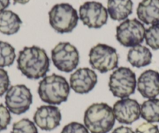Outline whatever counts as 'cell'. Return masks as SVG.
Masks as SVG:
<instances>
[{
  "label": "cell",
  "instance_id": "obj_1",
  "mask_svg": "<svg viewBox=\"0 0 159 133\" xmlns=\"http://www.w3.org/2000/svg\"><path fill=\"white\" fill-rule=\"evenodd\" d=\"M50 60L46 51L38 46L24 47L17 57V69L30 79L45 77L49 71Z\"/></svg>",
  "mask_w": 159,
  "mask_h": 133
},
{
  "label": "cell",
  "instance_id": "obj_18",
  "mask_svg": "<svg viewBox=\"0 0 159 133\" xmlns=\"http://www.w3.org/2000/svg\"><path fill=\"white\" fill-rule=\"evenodd\" d=\"M22 20L11 10L0 12V32L6 35H13L19 31Z\"/></svg>",
  "mask_w": 159,
  "mask_h": 133
},
{
  "label": "cell",
  "instance_id": "obj_20",
  "mask_svg": "<svg viewBox=\"0 0 159 133\" xmlns=\"http://www.w3.org/2000/svg\"><path fill=\"white\" fill-rule=\"evenodd\" d=\"M16 59L15 48L8 42L0 41V68L12 65Z\"/></svg>",
  "mask_w": 159,
  "mask_h": 133
},
{
  "label": "cell",
  "instance_id": "obj_19",
  "mask_svg": "<svg viewBox=\"0 0 159 133\" xmlns=\"http://www.w3.org/2000/svg\"><path fill=\"white\" fill-rule=\"evenodd\" d=\"M140 116L149 123L159 122V99L145 100L140 105Z\"/></svg>",
  "mask_w": 159,
  "mask_h": 133
},
{
  "label": "cell",
  "instance_id": "obj_25",
  "mask_svg": "<svg viewBox=\"0 0 159 133\" xmlns=\"http://www.w3.org/2000/svg\"><path fill=\"white\" fill-rule=\"evenodd\" d=\"M10 77L8 73L3 69L0 68V97L4 95L10 88Z\"/></svg>",
  "mask_w": 159,
  "mask_h": 133
},
{
  "label": "cell",
  "instance_id": "obj_5",
  "mask_svg": "<svg viewBox=\"0 0 159 133\" xmlns=\"http://www.w3.org/2000/svg\"><path fill=\"white\" fill-rule=\"evenodd\" d=\"M137 82L134 71L127 67H119L110 76L108 87L114 97L126 98L134 94Z\"/></svg>",
  "mask_w": 159,
  "mask_h": 133
},
{
  "label": "cell",
  "instance_id": "obj_24",
  "mask_svg": "<svg viewBox=\"0 0 159 133\" xmlns=\"http://www.w3.org/2000/svg\"><path fill=\"white\" fill-rule=\"evenodd\" d=\"M61 133H89L85 125L79 122H70L63 127Z\"/></svg>",
  "mask_w": 159,
  "mask_h": 133
},
{
  "label": "cell",
  "instance_id": "obj_21",
  "mask_svg": "<svg viewBox=\"0 0 159 133\" xmlns=\"http://www.w3.org/2000/svg\"><path fill=\"white\" fill-rule=\"evenodd\" d=\"M145 41L153 50H159V23L153 24L145 31Z\"/></svg>",
  "mask_w": 159,
  "mask_h": 133
},
{
  "label": "cell",
  "instance_id": "obj_15",
  "mask_svg": "<svg viewBox=\"0 0 159 133\" xmlns=\"http://www.w3.org/2000/svg\"><path fill=\"white\" fill-rule=\"evenodd\" d=\"M137 15L147 25L159 23V0H142L137 7Z\"/></svg>",
  "mask_w": 159,
  "mask_h": 133
},
{
  "label": "cell",
  "instance_id": "obj_29",
  "mask_svg": "<svg viewBox=\"0 0 159 133\" xmlns=\"http://www.w3.org/2000/svg\"><path fill=\"white\" fill-rule=\"evenodd\" d=\"M13 1L14 4L19 3V4H22V5H24V4H27L30 0H13Z\"/></svg>",
  "mask_w": 159,
  "mask_h": 133
},
{
  "label": "cell",
  "instance_id": "obj_10",
  "mask_svg": "<svg viewBox=\"0 0 159 133\" xmlns=\"http://www.w3.org/2000/svg\"><path fill=\"white\" fill-rule=\"evenodd\" d=\"M80 19L89 28H101L108 21L107 9L98 2H86L79 9Z\"/></svg>",
  "mask_w": 159,
  "mask_h": 133
},
{
  "label": "cell",
  "instance_id": "obj_27",
  "mask_svg": "<svg viewBox=\"0 0 159 133\" xmlns=\"http://www.w3.org/2000/svg\"><path fill=\"white\" fill-rule=\"evenodd\" d=\"M111 133H135L129 127L120 126L116 128Z\"/></svg>",
  "mask_w": 159,
  "mask_h": 133
},
{
  "label": "cell",
  "instance_id": "obj_23",
  "mask_svg": "<svg viewBox=\"0 0 159 133\" xmlns=\"http://www.w3.org/2000/svg\"><path fill=\"white\" fill-rule=\"evenodd\" d=\"M11 114L7 107L0 104V131L6 130L11 122Z\"/></svg>",
  "mask_w": 159,
  "mask_h": 133
},
{
  "label": "cell",
  "instance_id": "obj_9",
  "mask_svg": "<svg viewBox=\"0 0 159 133\" xmlns=\"http://www.w3.org/2000/svg\"><path fill=\"white\" fill-rule=\"evenodd\" d=\"M33 101L30 90L24 84L12 86L6 94L5 103L9 111L14 114L27 112Z\"/></svg>",
  "mask_w": 159,
  "mask_h": 133
},
{
  "label": "cell",
  "instance_id": "obj_12",
  "mask_svg": "<svg viewBox=\"0 0 159 133\" xmlns=\"http://www.w3.org/2000/svg\"><path fill=\"white\" fill-rule=\"evenodd\" d=\"M34 122L44 131H52L59 126L62 114L55 105H42L38 108L34 114Z\"/></svg>",
  "mask_w": 159,
  "mask_h": 133
},
{
  "label": "cell",
  "instance_id": "obj_8",
  "mask_svg": "<svg viewBox=\"0 0 159 133\" xmlns=\"http://www.w3.org/2000/svg\"><path fill=\"white\" fill-rule=\"evenodd\" d=\"M144 25L137 19L123 20L116 27V40L124 47H134L141 44L145 36Z\"/></svg>",
  "mask_w": 159,
  "mask_h": 133
},
{
  "label": "cell",
  "instance_id": "obj_26",
  "mask_svg": "<svg viewBox=\"0 0 159 133\" xmlns=\"http://www.w3.org/2000/svg\"><path fill=\"white\" fill-rule=\"evenodd\" d=\"M135 133H159V128L157 125L145 122L136 128Z\"/></svg>",
  "mask_w": 159,
  "mask_h": 133
},
{
  "label": "cell",
  "instance_id": "obj_16",
  "mask_svg": "<svg viewBox=\"0 0 159 133\" xmlns=\"http://www.w3.org/2000/svg\"><path fill=\"white\" fill-rule=\"evenodd\" d=\"M132 0H108L107 11L111 20L123 21L133 13Z\"/></svg>",
  "mask_w": 159,
  "mask_h": 133
},
{
  "label": "cell",
  "instance_id": "obj_3",
  "mask_svg": "<svg viewBox=\"0 0 159 133\" xmlns=\"http://www.w3.org/2000/svg\"><path fill=\"white\" fill-rule=\"evenodd\" d=\"M84 122L91 133H108L114 127L116 118L109 105L95 103L85 111Z\"/></svg>",
  "mask_w": 159,
  "mask_h": 133
},
{
  "label": "cell",
  "instance_id": "obj_11",
  "mask_svg": "<svg viewBox=\"0 0 159 133\" xmlns=\"http://www.w3.org/2000/svg\"><path fill=\"white\" fill-rule=\"evenodd\" d=\"M113 114L118 122L131 125L140 117V105L134 99L123 98L113 105Z\"/></svg>",
  "mask_w": 159,
  "mask_h": 133
},
{
  "label": "cell",
  "instance_id": "obj_7",
  "mask_svg": "<svg viewBox=\"0 0 159 133\" xmlns=\"http://www.w3.org/2000/svg\"><path fill=\"white\" fill-rule=\"evenodd\" d=\"M52 60L59 71L70 73L79 65V51L70 43L60 42L52 50Z\"/></svg>",
  "mask_w": 159,
  "mask_h": 133
},
{
  "label": "cell",
  "instance_id": "obj_2",
  "mask_svg": "<svg viewBox=\"0 0 159 133\" xmlns=\"http://www.w3.org/2000/svg\"><path fill=\"white\" fill-rule=\"evenodd\" d=\"M70 92V86L65 77L52 74L45 76L39 82L38 93L45 103L51 105H59L66 102Z\"/></svg>",
  "mask_w": 159,
  "mask_h": 133
},
{
  "label": "cell",
  "instance_id": "obj_4",
  "mask_svg": "<svg viewBox=\"0 0 159 133\" xmlns=\"http://www.w3.org/2000/svg\"><path fill=\"white\" fill-rule=\"evenodd\" d=\"M48 17L51 27L59 33L72 32L79 20L77 12L69 3L55 5L48 13Z\"/></svg>",
  "mask_w": 159,
  "mask_h": 133
},
{
  "label": "cell",
  "instance_id": "obj_14",
  "mask_svg": "<svg viewBox=\"0 0 159 133\" xmlns=\"http://www.w3.org/2000/svg\"><path fill=\"white\" fill-rule=\"evenodd\" d=\"M137 87L144 98H155L159 95V73L155 70L143 72L137 82Z\"/></svg>",
  "mask_w": 159,
  "mask_h": 133
},
{
  "label": "cell",
  "instance_id": "obj_28",
  "mask_svg": "<svg viewBox=\"0 0 159 133\" xmlns=\"http://www.w3.org/2000/svg\"><path fill=\"white\" fill-rule=\"evenodd\" d=\"M10 0H0V12L5 10L10 6Z\"/></svg>",
  "mask_w": 159,
  "mask_h": 133
},
{
  "label": "cell",
  "instance_id": "obj_6",
  "mask_svg": "<svg viewBox=\"0 0 159 133\" xmlns=\"http://www.w3.org/2000/svg\"><path fill=\"white\" fill-rule=\"evenodd\" d=\"M89 62L94 69L101 73H106L117 68L119 55L113 47L98 44L90 50Z\"/></svg>",
  "mask_w": 159,
  "mask_h": 133
},
{
  "label": "cell",
  "instance_id": "obj_13",
  "mask_svg": "<svg viewBox=\"0 0 159 133\" xmlns=\"http://www.w3.org/2000/svg\"><path fill=\"white\" fill-rule=\"evenodd\" d=\"M98 82L95 72L89 68L76 69L70 78V88L76 94H85L91 92Z\"/></svg>",
  "mask_w": 159,
  "mask_h": 133
},
{
  "label": "cell",
  "instance_id": "obj_22",
  "mask_svg": "<svg viewBox=\"0 0 159 133\" xmlns=\"http://www.w3.org/2000/svg\"><path fill=\"white\" fill-rule=\"evenodd\" d=\"M11 133H38V131L34 122L23 118L13 124Z\"/></svg>",
  "mask_w": 159,
  "mask_h": 133
},
{
  "label": "cell",
  "instance_id": "obj_17",
  "mask_svg": "<svg viewBox=\"0 0 159 133\" xmlns=\"http://www.w3.org/2000/svg\"><path fill=\"white\" fill-rule=\"evenodd\" d=\"M127 60L132 66L142 68L151 64L152 61V53L149 48L139 44L129 50Z\"/></svg>",
  "mask_w": 159,
  "mask_h": 133
}]
</instances>
